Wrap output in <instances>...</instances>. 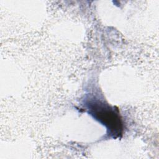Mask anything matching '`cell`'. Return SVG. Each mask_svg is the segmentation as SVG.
<instances>
[{"mask_svg":"<svg viewBox=\"0 0 159 159\" xmlns=\"http://www.w3.org/2000/svg\"><path fill=\"white\" fill-rule=\"evenodd\" d=\"M87 107L89 113L106 127L109 135L113 138L122 135L123 125L117 109L99 99H91Z\"/></svg>","mask_w":159,"mask_h":159,"instance_id":"1","label":"cell"}]
</instances>
